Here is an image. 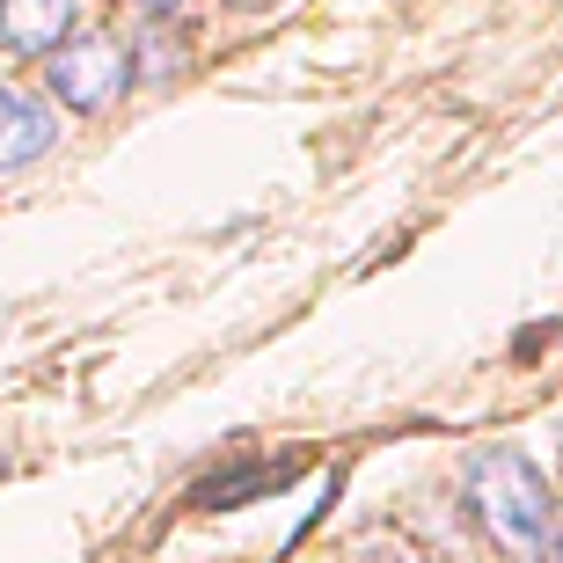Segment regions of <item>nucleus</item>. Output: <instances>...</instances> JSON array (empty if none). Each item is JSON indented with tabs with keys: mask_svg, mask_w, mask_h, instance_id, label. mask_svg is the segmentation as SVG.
<instances>
[{
	"mask_svg": "<svg viewBox=\"0 0 563 563\" xmlns=\"http://www.w3.org/2000/svg\"><path fill=\"white\" fill-rule=\"evenodd\" d=\"M468 505H476L483 534L505 549L512 563H549L556 549V490L542 483V468L512 446H490V454L468 461Z\"/></svg>",
	"mask_w": 563,
	"mask_h": 563,
	"instance_id": "f257e3e1",
	"label": "nucleus"
},
{
	"mask_svg": "<svg viewBox=\"0 0 563 563\" xmlns=\"http://www.w3.org/2000/svg\"><path fill=\"white\" fill-rule=\"evenodd\" d=\"M125 81H132V59H125V44L103 37V30L59 37L52 52H44V96H52L59 110H74V118L110 110L118 96H125Z\"/></svg>",
	"mask_w": 563,
	"mask_h": 563,
	"instance_id": "f03ea898",
	"label": "nucleus"
},
{
	"mask_svg": "<svg viewBox=\"0 0 563 563\" xmlns=\"http://www.w3.org/2000/svg\"><path fill=\"white\" fill-rule=\"evenodd\" d=\"M52 146H59V110L44 103V96H30V88L0 81V176L44 162Z\"/></svg>",
	"mask_w": 563,
	"mask_h": 563,
	"instance_id": "7ed1b4c3",
	"label": "nucleus"
},
{
	"mask_svg": "<svg viewBox=\"0 0 563 563\" xmlns=\"http://www.w3.org/2000/svg\"><path fill=\"white\" fill-rule=\"evenodd\" d=\"M74 0H0V52L44 59L59 37H74Z\"/></svg>",
	"mask_w": 563,
	"mask_h": 563,
	"instance_id": "20e7f679",
	"label": "nucleus"
},
{
	"mask_svg": "<svg viewBox=\"0 0 563 563\" xmlns=\"http://www.w3.org/2000/svg\"><path fill=\"white\" fill-rule=\"evenodd\" d=\"M146 15H176V8H184V0H140Z\"/></svg>",
	"mask_w": 563,
	"mask_h": 563,
	"instance_id": "39448f33",
	"label": "nucleus"
},
{
	"mask_svg": "<svg viewBox=\"0 0 563 563\" xmlns=\"http://www.w3.org/2000/svg\"><path fill=\"white\" fill-rule=\"evenodd\" d=\"M549 563H563V520H556V549H549Z\"/></svg>",
	"mask_w": 563,
	"mask_h": 563,
	"instance_id": "423d86ee",
	"label": "nucleus"
}]
</instances>
